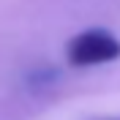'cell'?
I'll use <instances>...</instances> for the list:
<instances>
[{
	"mask_svg": "<svg viewBox=\"0 0 120 120\" xmlns=\"http://www.w3.org/2000/svg\"><path fill=\"white\" fill-rule=\"evenodd\" d=\"M66 57L76 68H90V66H104L115 63L120 57V38L104 27H90L76 33L66 44Z\"/></svg>",
	"mask_w": 120,
	"mask_h": 120,
	"instance_id": "obj_1",
	"label": "cell"
}]
</instances>
